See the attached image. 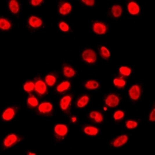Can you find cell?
Masks as SVG:
<instances>
[{"label": "cell", "mask_w": 155, "mask_h": 155, "mask_svg": "<svg viewBox=\"0 0 155 155\" xmlns=\"http://www.w3.org/2000/svg\"><path fill=\"white\" fill-rule=\"evenodd\" d=\"M41 3H43L42 0H32L31 1V4L33 6H38L41 4Z\"/></svg>", "instance_id": "obj_33"}, {"label": "cell", "mask_w": 155, "mask_h": 155, "mask_svg": "<svg viewBox=\"0 0 155 155\" xmlns=\"http://www.w3.org/2000/svg\"><path fill=\"white\" fill-rule=\"evenodd\" d=\"M128 10L130 14L132 15H137L140 12V7L136 3L131 2L128 4Z\"/></svg>", "instance_id": "obj_14"}, {"label": "cell", "mask_w": 155, "mask_h": 155, "mask_svg": "<svg viewBox=\"0 0 155 155\" xmlns=\"http://www.w3.org/2000/svg\"><path fill=\"white\" fill-rule=\"evenodd\" d=\"M106 26L103 23L95 22L93 24V30L97 34H105L106 33Z\"/></svg>", "instance_id": "obj_3"}, {"label": "cell", "mask_w": 155, "mask_h": 155, "mask_svg": "<svg viewBox=\"0 0 155 155\" xmlns=\"http://www.w3.org/2000/svg\"><path fill=\"white\" fill-rule=\"evenodd\" d=\"M54 131L58 136H65L67 133H68V127H66L65 125L63 124L57 125L55 128H54Z\"/></svg>", "instance_id": "obj_9"}, {"label": "cell", "mask_w": 155, "mask_h": 155, "mask_svg": "<svg viewBox=\"0 0 155 155\" xmlns=\"http://www.w3.org/2000/svg\"><path fill=\"white\" fill-rule=\"evenodd\" d=\"M34 88H35V84L32 82H26V84L24 85V89L26 92H30L34 90Z\"/></svg>", "instance_id": "obj_27"}, {"label": "cell", "mask_w": 155, "mask_h": 155, "mask_svg": "<svg viewBox=\"0 0 155 155\" xmlns=\"http://www.w3.org/2000/svg\"><path fill=\"white\" fill-rule=\"evenodd\" d=\"M112 13H113V17H120L122 14V7L119 5L113 6V8H112Z\"/></svg>", "instance_id": "obj_19"}, {"label": "cell", "mask_w": 155, "mask_h": 155, "mask_svg": "<svg viewBox=\"0 0 155 155\" xmlns=\"http://www.w3.org/2000/svg\"><path fill=\"white\" fill-rule=\"evenodd\" d=\"M82 58L84 61H85L88 63L93 64L96 61V54L92 50H85L82 53Z\"/></svg>", "instance_id": "obj_1"}, {"label": "cell", "mask_w": 155, "mask_h": 155, "mask_svg": "<svg viewBox=\"0 0 155 155\" xmlns=\"http://www.w3.org/2000/svg\"><path fill=\"white\" fill-rule=\"evenodd\" d=\"M123 116H124V113H122V111H116L114 113V119L116 120H121L122 118H123Z\"/></svg>", "instance_id": "obj_31"}, {"label": "cell", "mask_w": 155, "mask_h": 155, "mask_svg": "<svg viewBox=\"0 0 155 155\" xmlns=\"http://www.w3.org/2000/svg\"><path fill=\"white\" fill-rule=\"evenodd\" d=\"M114 85L119 88L123 87L126 85V82L121 78H116V79H114Z\"/></svg>", "instance_id": "obj_28"}, {"label": "cell", "mask_w": 155, "mask_h": 155, "mask_svg": "<svg viewBox=\"0 0 155 155\" xmlns=\"http://www.w3.org/2000/svg\"><path fill=\"white\" fill-rule=\"evenodd\" d=\"M90 117L92 118V120L96 122H101L103 120L102 115L100 113H99V112H96V111H93V112L90 113Z\"/></svg>", "instance_id": "obj_15"}, {"label": "cell", "mask_w": 155, "mask_h": 155, "mask_svg": "<svg viewBox=\"0 0 155 155\" xmlns=\"http://www.w3.org/2000/svg\"><path fill=\"white\" fill-rule=\"evenodd\" d=\"M0 27L2 30H9L11 27V24L6 19L1 18L0 19Z\"/></svg>", "instance_id": "obj_20"}, {"label": "cell", "mask_w": 155, "mask_h": 155, "mask_svg": "<svg viewBox=\"0 0 155 155\" xmlns=\"http://www.w3.org/2000/svg\"><path fill=\"white\" fill-rule=\"evenodd\" d=\"M59 27H60V29H61V30L64 31V32L68 31V30H69V26H68V24H65V23H64V22H61V24H59Z\"/></svg>", "instance_id": "obj_32"}, {"label": "cell", "mask_w": 155, "mask_h": 155, "mask_svg": "<svg viewBox=\"0 0 155 155\" xmlns=\"http://www.w3.org/2000/svg\"><path fill=\"white\" fill-rule=\"evenodd\" d=\"M120 99L115 95H109L106 99V104L110 107H116L119 104Z\"/></svg>", "instance_id": "obj_5"}, {"label": "cell", "mask_w": 155, "mask_h": 155, "mask_svg": "<svg viewBox=\"0 0 155 155\" xmlns=\"http://www.w3.org/2000/svg\"><path fill=\"white\" fill-rule=\"evenodd\" d=\"M120 72L124 76H128V75H130L131 70L129 68H127V67H121L120 68Z\"/></svg>", "instance_id": "obj_29"}, {"label": "cell", "mask_w": 155, "mask_h": 155, "mask_svg": "<svg viewBox=\"0 0 155 155\" xmlns=\"http://www.w3.org/2000/svg\"><path fill=\"white\" fill-rule=\"evenodd\" d=\"M39 112L43 114H47L51 113V112L53 109V106L50 102H43L39 106Z\"/></svg>", "instance_id": "obj_6"}, {"label": "cell", "mask_w": 155, "mask_h": 155, "mask_svg": "<svg viewBox=\"0 0 155 155\" xmlns=\"http://www.w3.org/2000/svg\"><path fill=\"white\" fill-rule=\"evenodd\" d=\"M17 140H18V138H17V136L15 134H10V135H9L5 139V140H4V146L6 147H11V146L13 145L17 142Z\"/></svg>", "instance_id": "obj_10"}, {"label": "cell", "mask_w": 155, "mask_h": 155, "mask_svg": "<svg viewBox=\"0 0 155 155\" xmlns=\"http://www.w3.org/2000/svg\"><path fill=\"white\" fill-rule=\"evenodd\" d=\"M29 24L33 28H38L42 25V20L38 17L32 16L29 19Z\"/></svg>", "instance_id": "obj_11"}, {"label": "cell", "mask_w": 155, "mask_h": 155, "mask_svg": "<svg viewBox=\"0 0 155 155\" xmlns=\"http://www.w3.org/2000/svg\"><path fill=\"white\" fill-rule=\"evenodd\" d=\"M85 87L87 88L88 89L90 90H93V89H96L97 88L99 87V83L95 82V81L91 80L89 81L86 84H85Z\"/></svg>", "instance_id": "obj_23"}, {"label": "cell", "mask_w": 155, "mask_h": 155, "mask_svg": "<svg viewBox=\"0 0 155 155\" xmlns=\"http://www.w3.org/2000/svg\"><path fill=\"white\" fill-rule=\"evenodd\" d=\"M70 83L68 82H63L61 83V84L57 86V92H64V91H67V90L70 88Z\"/></svg>", "instance_id": "obj_21"}, {"label": "cell", "mask_w": 155, "mask_h": 155, "mask_svg": "<svg viewBox=\"0 0 155 155\" xmlns=\"http://www.w3.org/2000/svg\"><path fill=\"white\" fill-rule=\"evenodd\" d=\"M100 54H101V56L105 59H108L109 57H110V52L109 51L106 47H100Z\"/></svg>", "instance_id": "obj_26"}, {"label": "cell", "mask_w": 155, "mask_h": 155, "mask_svg": "<svg viewBox=\"0 0 155 155\" xmlns=\"http://www.w3.org/2000/svg\"><path fill=\"white\" fill-rule=\"evenodd\" d=\"M84 132H85L86 134H88V135L95 136V135L98 134L99 130H98V129H97L96 127H85V129H84Z\"/></svg>", "instance_id": "obj_18"}, {"label": "cell", "mask_w": 155, "mask_h": 155, "mask_svg": "<svg viewBox=\"0 0 155 155\" xmlns=\"http://www.w3.org/2000/svg\"><path fill=\"white\" fill-rule=\"evenodd\" d=\"M89 101V98L87 95H83L82 97H81L80 99L77 101V106L79 108H82L84 106L87 105V103Z\"/></svg>", "instance_id": "obj_16"}, {"label": "cell", "mask_w": 155, "mask_h": 155, "mask_svg": "<svg viewBox=\"0 0 155 155\" xmlns=\"http://www.w3.org/2000/svg\"><path fill=\"white\" fill-rule=\"evenodd\" d=\"M71 6L68 3H61L59 4V12L62 15H67L71 12Z\"/></svg>", "instance_id": "obj_7"}, {"label": "cell", "mask_w": 155, "mask_h": 155, "mask_svg": "<svg viewBox=\"0 0 155 155\" xmlns=\"http://www.w3.org/2000/svg\"><path fill=\"white\" fill-rule=\"evenodd\" d=\"M29 154L30 155H35V154H33V153H29Z\"/></svg>", "instance_id": "obj_36"}, {"label": "cell", "mask_w": 155, "mask_h": 155, "mask_svg": "<svg viewBox=\"0 0 155 155\" xmlns=\"http://www.w3.org/2000/svg\"><path fill=\"white\" fill-rule=\"evenodd\" d=\"M127 140H128V136H125V135L120 136L113 141V146L114 147H121L127 143Z\"/></svg>", "instance_id": "obj_13"}, {"label": "cell", "mask_w": 155, "mask_h": 155, "mask_svg": "<svg viewBox=\"0 0 155 155\" xmlns=\"http://www.w3.org/2000/svg\"><path fill=\"white\" fill-rule=\"evenodd\" d=\"M150 121H152V122H154V121L155 120V109H154V110L152 111L151 114H150Z\"/></svg>", "instance_id": "obj_35"}, {"label": "cell", "mask_w": 155, "mask_h": 155, "mask_svg": "<svg viewBox=\"0 0 155 155\" xmlns=\"http://www.w3.org/2000/svg\"><path fill=\"white\" fill-rule=\"evenodd\" d=\"M71 102V96H70V95H67V96H64V98H62L61 100V102H60L61 109L63 111L67 110L69 106H70Z\"/></svg>", "instance_id": "obj_8"}, {"label": "cell", "mask_w": 155, "mask_h": 155, "mask_svg": "<svg viewBox=\"0 0 155 155\" xmlns=\"http://www.w3.org/2000/svg\"><path fill=\"white\" fill-rule=\"evenodd\" d=\"M126 125H127V128L133 129V128H136L137 127V122H135V121H133V120H129V121H127Z\"/></svg>", "instance_id": "obj_30"}, {"label": "cell", "mask_w": 155, "mask_h": 155, "mask_svg": "<svg viewBox=\"0 0 155 155\" xmlns=\"http://www.w3.org/2000/svg\"><path fill=\"white\" fill-rule=\"evenodd\" d=\"M9 6H10V9L12 13H17V12H19V3H18L17 1H16V0H12V1H10Z\"/></svg>", "instance_id": "obj_17"}, {"label": "cell", "mask_w": 155, "mask_h": 155, "mask_svg": "<svg viewBox=\"0 0 155 155\" xmlns=\"http://www.w3.org/2000/svg\"><path fill=\"white\" fill-rule=\"evenodd\" d=\"M15 115V111L12 108H8L3 114V119L6 121H10L13 118Z\"/></svg>", "instance_id": "obj_12"}, {"label": "cell", "mask_w": 155, "mask_h": 155, "mask_svg": "<svg viewBox=\"0 0 155 155\" xmlns=\"http://www.w3.org/2000/svg\"><path fill=\"white\" fill-rule=\"evenodd\" d=\"M45 81H46V83H47L49 86H52V85H54V84H55V82H56V78L54 77V75H48L45 78Z\"/></svg>", "instance_id": "obj_24"}, {"label": "cell", "mask_w": 155, "mask_h": 155, "mask_svg": "<svg viewBox=\"0 0 155 155\" xmlns=\"http://www.w3.org/2000/svg\"><path fill=\"white\" fill-rule=\"evenodd\" d=\"M27 105H28L29 107H36V106H38V101L37 99H36L34 96H30L27 99Z\"/></svg>", "instance_id": "obj_25"}, {"label": "cell", "mask_w": 155, "mask_h": 155, "mask_svg": "<svg viewBox=\"0 0 155 155\" xmlns=\"http://www.w3.org/2000/svg\"><path fill=\"white\" fill-rule=\"evenodd\" d=\"M35 92L37 93L40 96H42L47 92V86L43 81L37 80L35 82V88H34Z\"/></svg>", "instance_id": "obj_2"}, {"label": "cell", "mask_w": 155, "mask_h": 155, "mask_svg": "<svg viewBox=\"0 0 155 155\" xmlns=\"http://www.w3.org/2000/svg\"><path fill=\"white\" fill-rule=\"evenodd\" d=\"M63 69H64V75H65L66 77L71 78L75 75V71H74V69H72V68H70V67L64 66Z\"/></svg>", "instance_id": "obj_22"}, {"label": "cell", "mask_w": 155, "mask_h": 155, "mask_svg": "<svg viewBox=\"0 0 155 155\" xmlns=\"http://www.w3.org/2000/svg\"><path fill=\"white\" fill-rule=\"evenodd\" d=\"M82 2L88 6H93L95 3V1H93V0H91V1H88V0H82Z\"/></svg>", "instance_id": "obj_34"}, {"label": "cell", "mask_w": 155, "mask_h": 155, "mask_svg": "<svg viewBox=\"0 0 155 155\" xmlns=\"http://www.w3.org/2000/svg\"><path fill=\"white\" fill-rule=\"evenodd\" d=\"M129 97L134 100H137L140 96V89L138 85H134L129 91Z\"/></svg>", "instance_id": "obj_4"}]
</instances>
